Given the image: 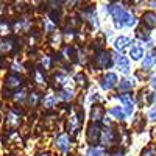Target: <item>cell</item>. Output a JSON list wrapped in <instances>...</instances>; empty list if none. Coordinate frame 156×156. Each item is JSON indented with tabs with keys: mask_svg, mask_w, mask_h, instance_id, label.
I'll list each match as a JSON object with an SVG mask.
<instances>
[{
	"mask_svg": "<svg viewBox=\"0 0 156 156\" xmlns=\"http://www.w3.org/2000/svg\"><path fill=\"white\" fill-rule=\"evenodd\" d=\"M109 156H122V153H112V154H109Z\"/></svg>",
	"mask_w": 156,
	"mask_h": 156,
	"instance_id": "38",
	"label": "cell"
},
{
	"mask_svg": "<svg viewBox=\"0 0 156 156\" xmlns=\"http://www.w3.org/2000/svg\"><path fill=\"white\" fill-rule=\"evenodd\" d=\"M136 23V17L131 14V12H128L125 20H123V25H126V27H133V25Z\"/></svg>",
	"mask_w": 156,
	"mask_h": 156,
	"instance_id": "28",
	"label": "cell"
},
{
	"mask_svg": "<svg viewBox=\"0 0 156 156\" xmlns=\"http://www.w3.org/2000/svg\"><path fill=\"white\" fill-rule=\"evenodd\" d=\"M41 64H42V67H44V69H50L51 61H50V58H48V56H44V58L41 59Z\"/></svg>",
	"mask_w": 156,
	"mask_h": 156,
	"instance_id": "34",
	"label": "cell"
},
{
	"mask_svg": "<svg viewBox=\"0 0 156 156\" xmlns=\"http://www.w3.org/2000/svg\"><path fill=\"white\" fill-rule=\"evenodd\" d=\"M61 59L62 61H67V62H73L75 58H73V48L72 47H64V50L59 53Z\"/></svg>",
	"mask_w": 156,
	"mask_h": 156,
	"instance_id": "18",
	"label": "cell"
},
{
	"mask_svg": "<svg viewBox=\"0 0 156 156\" xmlns=\"http://www.w3.org/2000/svg\"><path fill=\"white\" fill-rule=\"evenodd\" d=\"M86 156H103V151H101L100 148H95V147H92V148H89V150H87Z\"/></svg>",
	"mask_w": 156,
	"mask_h": 156,
	"instance_id": "30",
	"label": "cell"
},
{
	"mask_svg": "<svg viewBox=\"0 0 156 156\" xmlns=\"http://www.w3.org/2000/svg\"><path fill=\"white\" fill-rule=\"evenodd\" d=\"M131 44H133V42L129 41L126 36H120V37H117V39H115V48L119 50V51H125Z\"/></svg>",
	"mask_w": 156,
	"mask_h": 156,
	"instance_id": "14",
	"label": "cell"
},
{
	"mask_svg": "<svg viewBox=\"0 0 156 156\" xmlns=\"http://www.w3.org/2000/svg\"><path fill=\"white\" fill-rule=\"evenodd\" d=\"M67 83H69V80H67V76H66V75H62V73H56V75L53 76V86H55L56 89H62V87H66V86H67Z\"/></svg>",
	"mask_w": 156,
	"mask_h": 156,
	"instance_id": "15",
	"label": "cell"
},
{
	"mask_svg": "<svg viewBox=\"0 0 156 156\" xmlns=\"http://www.w3.org/2000/svg\"><path fill=\"white\" fill-rule=\"evenodd\" d=\"M100 128L95 125V123H92V125H89V128H87V142H89V145H97L98 144V140H100Z\"/></svg>",
	"mask_w": 156,
	"mask_h": 156,
	"instance_id": "4",
	"label": "cell"
},
{
	"mask_svg": "<svg viewBox=\"0 0 156 156\" xmlns=\"http://www.w3.org/2000/svg\"><path fill=\"white\" fill-rule=\"evenodd\" d=\"M150 119H151V120H156V108H153V109L150 111Z\"/></svg>",
	"mask_w": 156,
	"mask_h": 156,
	"instance_id": "36",
	"label": "cell"
},
{
	"mask_svg": "<svg viewBox=\"0 0 156 156\" xmlns=\"http://www.w3.org/2000/svg\"><path fill=\"white\" fill-rule=\"evenodd\" d=\"M109 114L114 115L115 119H119V120H122L123 117H125V112H123L120 108H111V109H109Z\"/></svg>",
	"mask_w": 156,
	"mask_h": 156,
	"instance_id": "27",
	"label": "cell"
},
{
	"mask_svg": "<svg viewBox=\"0 0 156 156\" xmlns=\"http://www.w3.org/2000/svg\"><path fill=\"white\" fill-rule=\"evenodd\" d=\"M84 16L87 17V20L90 22V23H92L94 25V27H97V17H95V12H94V9H87L86 12H84Z\"/></svg>",
	"mask_w": 156,
	"mask_h": 156,
	"instance_id": "26",
	"label": "cell"
},
{
	"mask_svg": "<svg viewBox=\"0 0 156 156\" xmlns=\"http://www.w3.org/2000/svg\"><path fill=\"white\" fill-rule=\"evenodd\" d=\"M151 84H153V87H156V78H153V81H151Z\"/></svg>",
	"mask_w": 156,
	"mask_h": 156,
	"instance_id": "37",
	"label": "cell"
},
{
	"mask_svg": "<svg viewBox=\"0 0 156 156\" xmlns=\"http://www.w3.org/2000/svg\"><path fill=\"white\" fill-rule=\"evenodd\" d=\"M39 156H48V153H41V154H39Z\"/></svg>",
	"mask_w": 156,
	"mask_h": 156,
	"instance_id": "39",
	"label": "cell"
},
{
	"mask_svg": "<svg viewBox=\"0 0 156 156\" xmlns=\"http://www.w3.org/2000/svg\"><path fill=\"white\" fill-rule=\"evenodd\" d=\"M136 36H137L139 39H148V37H150V33L140 27V28H137V30H136Z\"/></svg>",
	"mask_w": 156,
	"mask_h": 156,
	"instance_id": "29",
	"label": "cell"
},
{
	"mask_svg": "<svg viewBox=\"0 0 156 156\" xmlns=\"http://www.w3.org/2000/svg\"><path fill=\"white\" fill-rule=\"evenodd\" d=\"M16 48V41L11 37H6L3 41H0V53H12Z\"/></svg>",
	"mask_w": 156,
	"mask_h": 156,
	"instance_id": "10",
	"label": "cell"
},
{
	"mask_svg": "<svg viewBox=\"0 0 156 156\" xmlns=\"http://www.w3.org/2000/svg\"><path fill=\"white\" fill-rule=\"evenodd\" d=\"M44 108H47V109H51L55 105H56V97L55 95H51V94H48L45 98H44Z\"/></svg>",
	"mask_w": 156,
	"mask_h": 156,
	"instance_id": "23",
	"label": "cell"
},
{
	"mask_svg": "<svg viewBox=\"0 0 156 156\" xmlns=\"http://www.w3.org/2000/svg\"><path fill=\"white\" fill-rule=\"evenodd\" d=\"M55 145H56L61 151H69V148H70V139H69V136H67L66 133L59 134V136L56 137V140H55Z\"/></svg>",
	"mask_w": 156,
	"mask_h": 156,
	"instance_id": "9",
	"label": "cell"
},
{
	"mask_svg": "<svg viewBox=\"0 0 156 156\" xmlns=\"http://www.w3.org/2000/svg\"><path fill=\"white\" fill-rule=\"evenodd\" d=\"M156 62V50H153L151 53L148 56H145V59L142 61V67H145V69H150L153 64Z\"/></svg>",
	"mask_w": 156,
	"mask_h": 156,
	"instance_id": "20",
	"label": "cell"
},
{
	"mask_svg": "<svg viewBox=\"0 0 156 156\" xmlns=\"http://www.w3.org/2000/svg\"><path fill=\"white\" fill-rule=\"evenodd\" d=\"M133 126H134L136 131H142V129H144V126H145L144 117H142V115H137V117H136V120H134V123H133Z\"/></svg>",
	"mask_w": 156,
	"mask_h": 156,
	"instance_id": "24",
	"label": "cell"
},
{
	"mask_svg": "<svg viewBox=\"0 0 156 156\" xmlns=\"http://www.w3.org/2000/svg\"><path fill=\"white\" fill-rule=\"evenodd\" d=\"M22 83H23L22 78L19 75H16V73H11V75H8L5 78V87L6 89H17V87L22 86Z\"/></svg>",
	"mask_w": 156,
	"mask_h": 156,
	"instance_id": "6",
	"label": "cell"
},
{
	"mask_svg": "<svg viewBox=\"0 0 156 156\" xmlns=\"http://www.w3.org/2000/svg\"><path fill=\"white\" fill-rule=\"evenodd\" d=\"M117 67L120 69L122 73H128L129 72V62L125 56H119V59H117Z\"/></svg>",
	"mask_w": 156,
	"mask_h": 156,
	"instance_id": "19",
	"label": "cell"
},
{
	"mask_svg": "<svg viewBox=\"0 0 156 156\" xmlns=\"http://www.w3.org/2000/svg\"><path fill=\"white\" fill-rule=\"evenodd\" d=\"M76 83L80 84V86H83V87H84V86L87 84V83H86V76H84L83 73H80V75H76Z\"/></svg>",
	"mask_w": 156,
	"mask_h": 156,
	"instance_id": "33",
	"label": "cell"
},
{
	"mask_svg": "<svg viewBox=\"0 0 156 156\" xmlns=\"http://www.w3.org/2000/svg\"><path fill=\"white\" fill-rule=\"evenodd\" d=\"M20 115H22V111L20 109H16V108L11 109L9 114H8V117H6V126L11 128V129L17 128L19 126V122H20V119H19Z\"/></svg>",
	"mask_w": 156,
	"mask_h": 156,
	"instance_id": "5",
	"label": "cell"
},
{
	"mask_svg": "<svg viewBox=\"0 0 156 156\" xmlns=\"http://www.w3.org/2000/svg\"><path fill=\"white\" fill-rule=\"evenodd\" d=\"M33 80H34L37 84L45 86V76H44V72H42V70L34 69V70H33Z\"/></svg>",
	"mask_w": 156,
	"mask_h": 156,
	"instance_id": "21",
	"label": "cell"
},
{
	"mask_svg": "<svg viewBox=\"0 0 156 156\" xmlns=\"http://www.w3.org/2000/svg\"><path fill=\"white\" fill-rule=\"evenodd\" d=\"M59 97H61L64 101H67V100L73 98V90H72V89H61V90H59Z\"/></svg>",
	"mask_w": 156,
	"mask_h": 156,
	"instance_id": "25",
	"label": "cell"
},
{
	"mask_svg": "<svg viewBox=\"0 0 156 156\" xmlns=\"http://www.w3.org/2000/svg\"><path fill=\"white\" fill-rule=\"evenodd\" d=\"M153 94L147 92V90H140L139 92V105H150L153 103Z\"/></svg>",
	"mask_w": 156,
	"mask_h": 156,
	"instance_id": "16",
	"label": "cell"
},
{
	"mask_svg": "<svg viewBox=\"0 0 156 156\" xmlns=\"http://www.w3.org/2000/svg\"><path fill=\"white\" fill-rule=\"evenodd\" d=\"M28 101H30V105H31V106H36V105H37V101H39L37 94H36V92H33V94L28 97Z\"/></svg>",
	"mask_w": 156,
	"mask_h": 156,
	"instance_id": "32",
	"label": "cell"
},
{
	"mask_svg": "<svg viewBox=\"0 0 156 156\" xmlns=\"http://www.w3.org/2000/svg\"><path fill=\"white\" fill-rule=\"evenodd\" d=\"M109 12H111V16L115 20V27L120 28L123 25V20H125V17L128 14V11H125L123 6H120V5H111L109 6Z\"/></svg>",
	"mask_w": 156,
	"mask_h": 156,
	"instance_id": "3",
	"label": "cell"
},
{
	"mask_svg": "<svg viewBox=\"0 0 156 156\" xmlns=\"http://www.w3.org/2000/svg\"><path fill=\"white\" fill-rule=\"evenodd\" d=\"M100 139L103 142V145H112L115 140V133L112 128H105L103 133H100Z\"/></svg>",
	"mask_w": 156,
	"mask_h": 156,
	"instance_id": "8",
	"label": "cell"
},
{
	"mask_svg": "<svg viewBox=\"0 0 156 156\" xmlns=\"http://www.w3.org/2000/svg\"><path fill=\"white\" fill-rule=\"evenodd\" d=\"M115 84H117V75H115V73H106L105 76L101 78V87H103V89L109 90V89H112Z\"/></svg>",
	"mask_w": 156,
	"mask_h": 156,
	"instance_id": "11",
	"label": "cell"
},
{
	"mask_svg": "<svg viewBox=\"0 0 156 156\" xmlns=\"http://www.w3.org/2000/svg\"><path fill=\"white\" fill-rule=\"evenodd\" d=\"M64 2H66V5H69V6H73V5L78 3V0H64Z\"/></svg>",
	"mask_w": 156,
	"mask_h": 156,
	"instance_id": "35",
	"label": "cell"
},
{
	"mask_svg": "<svg viewBox=\"0 0 156 156\" xmlns=\"http://www.w3.org/2000/svg\"><path fill=\"white\" fill-rule=\"evenodd\" d=\"M153 98H154V100H156V94H154V95H153Z\"/></svg>",
	"mask_w": 156,
	"mask_h": 156,
	"instance_id": "40",
	"label": "cell"
},
{
	"mask_svg": "<svg viewBox=\"0 0 156 156\" xmlns=\"http://www.w3.org/2000/svg\"><path fill=\"white\" fill-rule=\"evenodd\" d=\"M133 86H134V83L131 80H128V78H125V80H122L119 83V90L120 92H128V90H131Z\"/></svg>",
	"mask_w": 156,
	"mask_h": 156,
	"instance_id": "22",
	"label": "cell"
},
{
	"mask_svg": "<svg viewBox=\"0 0 156 156\" xmlns=\"http://www.w3.org/2000/svg\"><path fill=\"white\" fill-rule=\"evenodd\" d=\"M129 56H131L134 61L140 59L142 56H144V48H142L140 45H137V44L131 45V50H129Z\"/></svg>",
	"mask_w": 156,
	"mask_h": 156,
	"instance_id": "17",
	"label": "cell"
},
{
	"mask_svg": "<svg viewBox=\"0 0 156 156\" xmlns=\"http://www.w3.org/2000/svg\"><path fill=\"white\" fill-rule=\"evenodd\" d=\"M119 100L122 101V105L125 106V114H131V112H133V109H134V100H133L131 94L125 92L123 95H120V97H119Z\"/></svg>",
	"mask_w": 156,
	"mask_h": 156,
	"instance_id": "7",
	"label": "cell"
},
{
	"mask_svg": "<svg viewBox=\"0 0 156 156\" xmlns=\"http://www.w3.org/2000/svg\"><path fill=\"white\" fill-rule=\"evenodd\" d=\"M112 64V56H111V53L109 51H98V53L95 55V58H94V66L97 67V69H106V67H109Z\"/></svg>",
	"mask_w": 156,
	"mask_h": 156,
	"instance_id": "2",
	"label": "cell"
},
{
	"mask_svg": "<svg viewBox=\"0 0 156 156\" xmlns=\"http://www.w3.org/2000/svg\"><path fill=\"white\" fill-rule=\"evenodd\" d=\"M103 114H105V109H103V106L100 105H94L92 109H90V119H92V122H100L103 119Z\"/></svg>",
	"mask_w": 156,
	"mask_h": 156,
	"instance_id": "13",
	"label": "cell"
},
{
	"mask_svg": "<svg viewBox=\"0 0 156 156\" xmlns=\"http://www.w3.org/2000/svg\"><path fill=\"white\" fill-rule=\"evenodd\" d=\"M140 156H156V148L154 147H147L144 151H142Z\"/></svg>",
	"mask_w": 156,
	"mask_h": 156,
	"instance_id": "31",
	"label": "cell"
},
{
	"mask_svg": "<svg viewBox=\"0 0 156 156\" xmlns=\"http://www.w3.org/2000/svg\"><path fill=\"white\" fill-rule=\"evenodd\" d=\"M142 22L147 28H154L156 27V14L153 11H147L144 12V16H142Z\"/></svg>",
	"mask_w": 156,
	"mask_h": 156,
	"instance_id": "12",
	"label": "cell"
},
{
	"mask_svg": "<svg viewBox=\"0 0 156 156\" xmlns=\"http://www.w3.org/2000/svg\"><path fill=\"white\" fill-rule=\"evenodd\" d=\"M83 125V111L76 109V108H72V112L67 119V129L72 136H76L80 128Z\"/></svg>",
	"mask_w": 156,
	"mask_h": 156,
	"instance_id": "1",
	"label": "cell"
}]
</instances>
